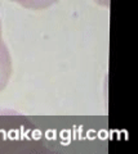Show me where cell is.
<instances>
[{"mask_svg": "<svg viewBox=\"0 0 138 154\" xmlns=\"http://www.w3.org/2000/svg\"><path fill=\"white\" fill-rule=\"evenodd\" d=\"M96 3H99L102 4V5H108V3H110V0H94Z\"/></svg>", "mask_w": 138, "mask_h": 154, "instance_id": "3", "label": "cell"}, {"mask_svg": "<svg viewBox=\"0 0 138 154\" xmlns=\"http://www.w3.org/2000/svg\"><path fill=\"white\" fill-rule=\"evenodd\" d=\"M3 26H2V21H0V45L3 44Z\"/></svg>", "mask_w": 138, "mask_h": 154, "instance_id": "4", "label": "cell"}, {"mask_svg": "<svg viewBox=\"0 0 138 154\" xmlns=\"http://www.w3.org/2000/svg\"><path fill=\"white\" fill-rule=\"evenodd\" d=\"M12 71H13L12 55L9 53L8 46L3 42L0 45V93L7 88L12 76Z\"/></svg>", "mask_w": 138, "mask_h": 154, "instance_id": "1", "label": "cell"}, {"mask_svg": "<svg viewBox=\"0 0 138 154\" xmlns=\"http://www.w3.org/2000/svg\"><path fill=\"white\" fill-rule=\"evenodd\" d=\"M17 4H20L21 7L26 9H32V11H41V9L49 8L53 4H56L58 0H11Z\"/></svg>", "mask_w": 138, "mask_h": 154, "instance_id": "2", "label": "cell"}]
</instances>
